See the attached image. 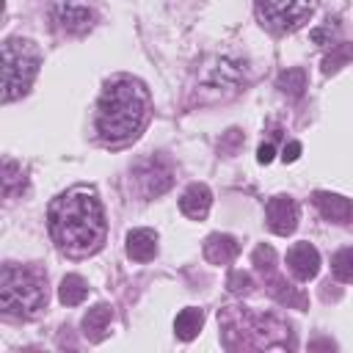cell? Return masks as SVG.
<instances>
[{
	"label": "cell",
	"instance_id": "15",
	"mask_svg": "<svg viewBox=\"0 0 353 353\" xmlns=\"http://www.w3.org/2000/svg\"><path fill=\"white\" fill-rule=\"evenodd\" d=\"M157 254V234L152 229H132L127 234V256L135 262H149Z\"/></svg>",
	"mask_w": 353,
	"mask_h": 353
},
{
	"label": "cell",
	"instance_id": "4",
	"mask_svg": "<svg viewBox=\"0 0 353 353\" xmlns=\"http://www.w3.org/2000/svg\"><path fill=\"white\" fill-rule=\"evenodd\" d=\"M39 47L28 39H8L3 44V102L19 99L30 91L39 74Z\"/></svg>",
	"mask_w": 353,
	"mask_h": 353
},
{
	"label": "cell",
	"instance_id": "21",
	"mask_svg": "<svg viewBox=\"0 0 353 353\" xmlns=\"http://www.w3.org/2000/svg\"><path fill=\"white\" fill-rule=\"evenodd\" d=\"M226 287H229L234 295H243V292H251V290H254V279H251V273L232 270L229 279H226Z\"/></svg>",
	"mask_w": 353,
	"mask_h": 353
},
{
	"label": "cell",
	"instance_id": "8",
	"mask_svg": "<svg viewBox=\"0 0 353 353\" xmlns=\"http://www.w3.org/2000/svg\"><path fill=\"white\" fill-rule=\"evenodd\" d=\"M287 268L298 281H309L320 270V254L312 243H295L287 251Z\"/></svg>",
	"mask_w": 353,
	"mask_h": 353
},
{
	"label": "cell",
	"instance_id": "5",
	"mask_svg": "<svg viewBox=\"0 0 353 353\" xmlns=\"http://www.w3.org/2000/svg\"><path fill=\"white\" fill-rule=\"evenodd\" d=\"M259 22L273 33H292L317 11V0H254Z\"/></svg>",
	"mask_w": 353,
	"mask_h": 353
},
{
	"label": "cell",
	"instance_id": "2",
	"mask_svg": "<svg viewBox=\"0 0 353 353\" xmlns=\"http://www.w3.org/2000/svg\"><path fill=\"white\" fill-rule=\"evenodd\" d=\"M149 119V91L141 80L116 77L102 88L97 102V132L108 143L135 138Z\"/></svg>",
	"mask_w": 353,
	"mask_h": 353
},
{
	"label": "cell",
	"instance_id": "14",
	"mask_svg": "<svg viewBox=\"0 0 353 353\" xmlns=\"http://www.w3.org/2000/svg\"><path fill=\"white\" fill-rule=\"evenodd\" d=\"M237 251H240V245H237V240L232 234H218L215 232V234H210L204 240V256L212 265H229L237 256Z\"/></svg>",
	"mask_w": 353,
	"mask_h": 353
},
{
	"label": "cell",
	"instance_id": "16",
	"mask_svg": "<svg viewBox=\"0 0 353 353\" xmlns=\"http://www.w3.org/2000/svg\"><path fill=\"white\" fill-rule=\"evenodd\" d=\"M201 325H204V314H201V309L188 306V309H182V312L176 314V320H174V334H176L182 342H190V339L201 331Z\"/></svg>",
	"mask_w": 353,
	"mask_h": 353
},
{
	"label": "cell",
	"instance_id": "11",
	"mask_svg": "<svg viewBox=\"0 0 353 353\" xmlns=\"http://www.w3.org/2000/svg\"><path fill=\"white\" fill-rule=\"evenodd\" d=\"M210 207H212V193H210V188L201 185V182L188 185L185 193L179 196V210H182L188 218H193V221L207 218Z\"/></svg>",
	"mask_w": 353,
	"mask_h": 353
},
{
	"label": "cell",
	"instance_id": "3",
	"mask_svg": "<svg viewBox=\"0 0 353 353\" xmlns=\"http://www.w3.org/2000/svg\"><path fill=\"white\" fill-rule=\"evenodd\" d=\"M0 303L11 317H36L47 306V279L36 268L6 265L0 273Z\"/></svg>",
	"mask_w": 353,
	"mask_h": 353
},
{
	"label": "cell",
	"instance_id": "24",
	"mask_svg": "<svg viewBox=\"0 0 353 353\" xmlns=\"http://www.w3.org/2000/svg\"><path fill=\"white\" fill-rule=\"evenodd\" d=\"M256 160H259V163H270V160H273V146H270V143H262L259 152H256Z\"/></svg>",
	"mask_w": 353,
	"mask_h": 353
},
{
	"label": "cell",
	"instance_id": "18",
	"mask_svg": "<svg viewBox=\"0 0 353 353\" xmlns=\"http://www.w3.org/2000/svg\"><path fill=\"white\" fill-rule=\"evenodd\" d=\"M331 273L342 284H353V248H339L331 256Z\"/></svg>",
	"mask_w": 353,
	"mask_h": 353
},
{
	"label": "cell",
	"instance_id": "12",
	"mask_svg": "<svg viewBox=\"0 0 353 353\" xmlns=\"http://www.w3.org/2000/svg\"><path fill=\"white\" fill-rule=\"evenodd\" d=\"M55 22L61 30L66 33H83L91 28L94 22V14L85 8V6H77V3H61L55 8Z\"/></svg>",
	"mask_w": 353,
	"mask_h": 353
},
{
	"label": "cell",
	"instance_id": "13",
	"mask_svg": "<svg viewBox=\"0 0 353 353\" xmlns=\"http://www.w3.org/2000/svg\"><path fill=\"white\" fill-rule=\"evenodd\" d=\"M110 320H113V309L108 303H97L94 309L85 312L83 317V336L88 342H102L108 336V328H110Z\"/></svg>",
	"mask_w": 353,
	"mask_h": 353
},
{
	"label": "cell",
	"instance_id": "9",
	"mask_svg": "<svg viewBox=\"0 0 353 353\" xmlns=\"http://www.w3.org/2000/svg\"><path fill=\"white\" fill-rule=\"evenodd\" d=\"M138 179H141V188H143L146 196H160V193H165V190L171 188V182H174V168H171L165 160L154 157V160H149L146 165H141Z\"/></svg>",
	"mask_w": 353,
	"mask_h": 353
},
{
	"label": "cell",
	"instance_id": "19",
	"mask_svg": "<svg viewBox=\"0 0 353 353\" xmlns=\"http://www.w3.org/2000/svg\"><path fill=\"white\" fill-rule=\"evenodd\" d=\"M25 188V174H22V165H17L14 160H3V190L6 196H14L17 190Z\"/></svg>",
	"mask_w": 353,
	"mask_h": 353
},
{
	"label": "cell",
	"instance_id": "17",
	"mask_svg": "<svg viewBox=\"0 0 353 353\" xmlns=\"http://www.w3.org/2000/svg\"><path fill=\"white\" fill-rule=\"evenodd\" d=\"M85 295H88V284H85L83 276H77V273L63 276V281H61V287H58V298H61V303H66V306H77V303L85 301Z\"/></svg>",
	"mask_w": 353,
	"mask_h": 353
},
{
	"label": "cell",
	"instance_id": "10",
	"mask_svg": "<svg viewBox=\"0 0 353 353\" xmlns=\"http://www.w3.org/2000/svg\"><path fill=\"white\" fill-rule=\"evenodd\" d=\"M314 207L320 210V215L325 221H334V223H347L353 221V201L339 196V193H325V190H317L312 196Z\"/></svg>",
	"mask_w": 353,
	"mask_h": 353
},
{
	"label": "cell",
	"instance_id": "20",
	"mask_svg": "<svg viewBox=\"0 0 353 353\" xmlns=\"http://www.w3.org/2000/svg\"><path fill=\"white\" fill-rule=\"evenodd\" d=\"M279 88H281L287 97H301L303 88H306V72H303V69H287V72H281Z\"/></svg>",
	"mask_w": 353,
	"mask_h": 353
},
{
	"label": "cell",
	"instance_id": "1",
	"mask_svg": "<svg viewBox=\"0 0 353 353\" xmlns=\"http://www.w3.org/2000/svg\"><path fill=\"white\" fill-rule=\"evenodd\" d=\"M105 232V212L94 188H69L50 204V234L66 256H88L99 251Z\"/></svg>",
	"mask_w": 353,
	"mask_h": 353
},
{
	"label": "cell",
	"instance_id": "22",
	"mask_svg": "<svg viewBox=\"0 0 353 353\" xmlns=\"http://www.w3.org/2000/svg\"><path fill=\"white\" fill-rule=\"evenodd\" d=\"M347 58H353V47L339 44V47H336V52H334V55H328V58L323 61V72H325V74L336 72V69H339V63H345Z\"/></svg>",
	"mask_w": 353,
	"mask_h": 353
},
{
	"label": "cell",
	"instance_id": "23",
	"mask_svg": "<svg viewBox=\"0 0 353 353\" xmlns=\"http://www.w3.org/2000/svg\"><path fill=\"white\" fill-rule=\"evenodd\" d=\"M281 157H284V163H295V160L301 157V143H298V141H290V143L284 146V154H281Z\"/></svg>",
	"mask_w": 353,
	"mask_h": 353
},
{
	"label": "cell",
	"instance_id": "6",
	"mask_svg": "<svg viewBox=\"0 0 353 353\" xmlns=\"http://www.w3.org/2000/svg\"><path fill=\"white\" fill-rule=\"evenodd\" d=\"M254 268H256V273L262 276V281H265V290L279 301V303H284V306H290V309H306V295L298 290V287H292L281 273H279V268H276V251L270 248V245H256L254 248Z\"/></svg>",
	"mask_w": 353,
	"mask_h": 353
},
{
	"label": "cell",
	"instance_id": "7",
	"mask_svg": "<svg viewBox=\"0 0 353 353\" xmlns=\"http://www.w3.org/2000/svg\"><path fill=\"white\" fill-rule=\"evenodd\" d=\"M265 221H268V229L273 234H281V237L292 234L295 226H298V204H295V199L273 196L268 201V207H265Z\"/></svg>",
	"mask_w": 353,
	"mask_h": 353
}]
</instances>
